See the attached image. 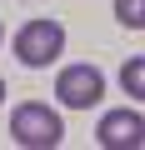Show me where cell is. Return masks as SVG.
<instances>
[{"instance_id":"5","label":"cell","mask_w":145,"mask_h":150,"mask_svg":"<svg viewBox=\"0 0 145 150\" xmlns=\"http://www.w3.org/2000/svg\"><path fill=\"white\" fill-rule=\"evenodd\" d=\"M120 90H125L130 100H145V55H130V60L120 65Z\"/></svg>"},{"instance_id":"2","label":"cell","mask_w":145,"mask_h":150,"mask_svg":"<svg viewBox=\"0 0 145 150\" xmlns=\"http://www.w3.org/2000/svg\"><path fill=\"white\" fill-rule=\"evenodd\" d=\"M10 140L25 145V150H55V145L65 140V125H60V115H55L50 105L25 100V105H15V115H10Z\"/></svg>"},{"instance_id":"6","label":"cell","mask_w":145,"mask_h":150,"mask_svg":"<svg viewBox=\"0 0 145 150\" xmlns=\"http://www.w3.org/2000/svg\"><path fill=\"white\" fill-rule=\"evenodd\" d=\"M115 20L125 30H145V0H115Z\"/></svg>"},{"instance_id":"3","label":"cell","mask_w":145,"mask_h":150,"mask_svg":"<svg viewBox=\"0 0 145 150\" xmlns=\"http://www.w3.org/2000/svg\"><path fill=\"white\" fill-rule=\"evenodd\" d=\"M100 95H105V75L95 65H65L55 75V100L65 110H90L100 105Z\"/></svg>"},{"instance_id":"8","label":"cell","mask_w":145,"mask_h":150,"mask_svg":"<svg viewBox=\"0 0 145 150\" xmlns=\"http://www.w3.org/2000/svg\"><path fill=\"white\" fill-rule=\"evenodd\" d=\"M0 40H5V25H0Z\"/></svg>"},{"instance_id":"1","label":"cell","mask_w":145,"mask_h":150,"mask_svg":"<svg viewBox=\"0 0 145 150\" xmlns=\"http://www.w3.org/2000/svg\"><path fill=\"white\" fill-rule=\"evenodd\" d=\"M10 50H15V60L25 70H45V65H55L65 55V25L60 20H25L15 30V40H10Z\"/></svg>"},{"instance_id":"4","label":"cell","mask_w":145,"mask_h":150,"mask_svg":"<svg viewBox=\"0 0 145 150\" xmlns=\"http://www.w3.org/2000/svg\"><path fill=\"white\" fill-rule=\"evenodd\" d=\"M95 145L100 150H140L145 145V115L120 105V110H105L100 125H95Z\"/></svg>"},{"instance_id":"7","label":"cell","mask_w":145,"mask_h":150,"mask_svg":"<svg viewBox=\"0 0 145 150\" xmlns=\"http://www.w3.org/2000/svg\"><path fill=\"white\" fill-rule=\"evenodd\" d=\"M0 100H5V80H0Z\"/></svg>"}]
</instances>
